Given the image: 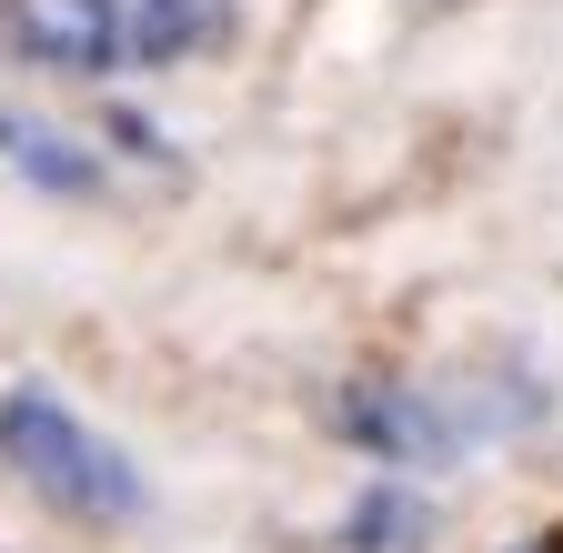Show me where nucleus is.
I'll list each match as a JSON object with an SVG mask.
<instances>
[{
    "instance_id": "f257e3e1",
    "label": "nucleus",
    "mask_w": 563,
    "mask_h": 553,
    "mask_svg": "<svg viewBox=\"0 0 563 553\" xmlns=\"http://www.w3.org/2000/svg\"><path fill=\"white\" fill-rule=\"evenodd\" d=\"M0 463H11L51 513H70V523H131L141 513V473L41 383L0 392Z\"/></svg>"
},
{
    "instance_id": "f03ea898",
    "label": "nucleus",
    "mask_w": 563,
    "mask_h": 553,
    "mask_svg": "<svg viewBox=\"0 0 563 553\" xmlns=\"http://www.w3.org/2000/svg\"><path fill=\"white\" fill-rule=\"evenodd\" d=\"M11 41L41 71H111V0H11Z\"/></svg>"
},
{
    "instance_id": "7ed1b4c3",
    "label": "nucleus",
    "mask_w": 563,
    "mask_h": 553,
    "mask_svg": "<svg viewBox=\"0 0 563 553\" xmlns=\"http://www.w3.org/2000/svg\"><path fill=\"white\" fill-rule=\"evenodd\" d=\"M222 31V0H111V51L121 60H181Z\"/></svg>"
},
{
    "instance_id": "20e7f679",
    "label": "nucleus",
    "mask_w": 563,
    "mask_h": 553,
    "mask_svg": "<svg viewBox=\"0 0 563 553\" xmlns=\"http://www.w3.org/2000/svg\"><path fill=\"white\" fill-rule=\"evenodd\" d=\"M0 152H11L41 191H91L101 172H91V152H70L60 131H41V121H21V111H0Z\"/></svg>"
},
{
    "instance_id": "39448f33",
    "label": "nucleus",
    "mask_w": 563,
    "mask_h": 553,
    "mask_svg": "<svg viewBox=\"0 0 563 553\" xmlns=\"http://www.w3.org/2000/svg\"><path fill=\"white\" fill-rule=\"evenodd\" d=\"M412 533H422L412 494H363V513H352V553H412Z\"/></svg>"
},
{
    "instance_id": "423d86ee",
    "label": "nucleus",
    "mask_w": 563,
    "mask_h": 553,
    "mask_svg": "<svg viewBox=\"0 0 563 553\" xmlns=\"http://www.w3.org/2000/svg\"><path fill=\"white\" fill-rule=\"evenodd\" d=\"M352 433H363V443H383V453H422V443H433V423H422V412H412L402 392H383V402H352Z\"/></svg>"
},
{
    "instance_id": "0eeeda50",
    "label": "nucleus",
    "mask_w": 563,
    "mask_h": 553,
    "mask_svg": "<svg viewBox=\"0 0 563 553\" xmlns=\"http://www.w3.org/2000/svg\"><path fill=\"white\" fill-rule=\"evenodd\" d=\"M523 553H533V543H523Z\"/></svg>"
}]
</instances>
